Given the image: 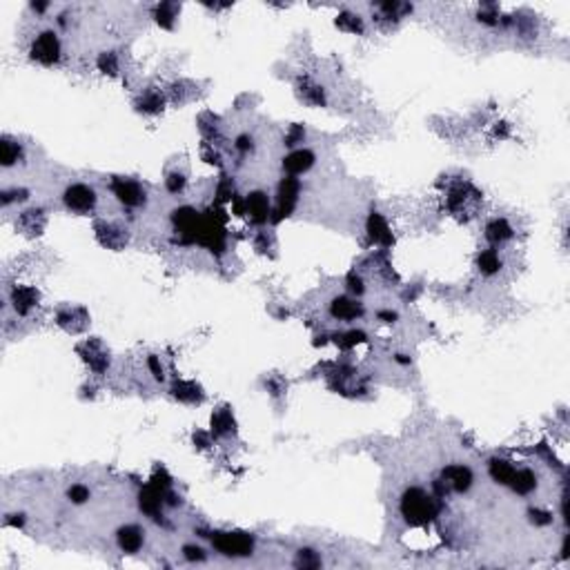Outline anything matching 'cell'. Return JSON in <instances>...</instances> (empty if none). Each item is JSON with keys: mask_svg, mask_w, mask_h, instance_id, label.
Instances as JSON below:
<instances>
[{"mask_svg": "<svg viewBox=\"0 0 570 570\" xmlns=\"http://www.w3.org/2000/svg\"><path fill=\"white\" fill-rule=\"evenodd\" d=\"M399 512L406 519V523L415 528H424L432 523L439 515V499L435 495L426 493L424 488H408L399 499Z\"/></svg>", "mask_w": 570, "mask_h": 570, "instance_id": "6da1fadb", "label": "cell"}, {"mask_svg": "<svg viewBox=\"0 0 570 570\" xmlns=\"http://www.w3.org/2000/svg\"><path fill=\"white\" fill-rule=\"evenodd\" d=\"M212 546L225 557H247L254 550V537L241 530H216L212 532Z\"/></svg>", "mask_w": 570, "mask_h": 570, "instance_id": "7a4b0ae2", "label": "cell"}, {"mask_svg": "<svg viewBox=\"0 0 570 570\" xmlns=\"http://www.w3.org/2000/svg\"><path fill=\"white\" fill-rule=\"evenodd\" d=\"M63 56V47H61V38L54 29H45L40 31L36 38H33L31 47H29V59L33 63H38L43 67H54L61 63Z\"/></svg>", "mask_w": 570, "mask_h": 570, "instance_id": "3957f363", "label": "cell"}, {"mask_svg": "<svg viewBox=\"0 0 570 570\" xmlns=\"http://www.w3.org/2000/svg\"><path fill=\"white\" fill-rule=\"evenodd\" d=\"M299 194H301V183L296 176H283L281 183L277 187V208L272 210V219L270 223H281L283 219L294 212L296 203H299Z\"/></svg>", "mask_w": 570, "mask_h": 570, "instance_id": "277c9868", "label": "cell"}, {"mask_svg": "<svg viewBox=\"0 0 570 570\" xmlns=\"http://www.w3.org/2000/svg\"><path fill=\"white\" fill-rule=\"evenodd\" d=\"M63 205L74 214H92L98 205L96 190L87 183H72L63 192Z\"/></svg>", "mask_w": 570, "mask_h": 570, "instance_id": "5b68a950", "label": "cell"}, {"mask_svg": "<svg viewBox=\"0 0 570 570\" xmlns=\"http://www.w3.org/2000/svg\"><path fill=\"white\" fill-rule=\"evenodd\" d=\"M109 190L111 194L116 197V201L121 205H125V208H143V205L147 203V192L145 187L139 183V180H134V178H128V176H114L109 180Z\"/></svg>", "mask_w": 570, "mask_h": 570, "instance_id": "8992f818", "label": "cell"}, {"mask_svg": "<svg viewBox=\"0 0 570 570\" xmlns=\"http://www.w3.org/2000/svg\"><path fill=\"white\" fill-rule=\"evenodd\" d=\"M94 234H96V241L105 249H111V252H121V249H125L130 243L128 227L116 221H105V219L96 221Z\"/></svg>", "mask_w": 570, "mask_h": 570, "instance_id": "52a82bcc", "label": "cell"}, {"mask_svg": "<svg viewBox=\"0 0 570 570\" xmlns=\"http://www.w3.org/2000/svg\"><path fill=\"white\" fill-rule=\"evenodd\" d=\"M238 212L245 214L249 221L254 225H265L272 219V203L270 197L263 190H254L249 192L247 197L243 199V203L238 205Z\"/></svg>", "mask_w": 570, "mask_h": 570, "instance_id": "ba28073f", "label": "cell"}, {"mask_svg": "<svg viewBox=\"0 0 570 570\" xmlns=\"http://www.w3.org/2000/svg\"><path fill=\"white\" fill-rule=\"evenodd\" d=\"M76 350H78V355H81V359L85 361V366L96 374H105L107 368L111 366L109 350L105 348V344H102L100 339H87Z\"/></svg>", "mask_w": 570, "mask_h": 570, "instance_id": "9c48e42d", "label": "cell"}, {"mask_svg": "<svg viewBox=\"0 0 570 570\" xmlns=\"http://www.w3.org/2000/svg\"><path fill=\"white\" fill-rule=\"evenodd\" d=\"M56 325L67 334H81L89 325V312L83 305H63L56 310Z\"/></svg>", "mask_w": 570, "mask_h": 570, "instance_id": "30bf717a", "label": "cell"}, {"mask_svg": "<svg viewBox=\"0 0 570 570\" xmlns=\"http://www.w3.org/2000/svg\"><path fill=\"white\" fill-rule=\"evenodd\" d=\"M201 219L203 216L194 208H190V205H183V208H176L172 212V223H174V230L180 236V243H197Z\"/></svg>", "mask_w": 570, "mask_h": 570, "instance_id": "8fae6325", "label": "cell"}, {"mask_svg": "<svg viewBox=\"0 0 570 570\" xmlns=\"http://www.w3.org/2000/svg\"><path fill=\"white\" fill-rule=\"evenodd\" d=\"M482 201V192H479L472 183L468 180H463V183H454L450 190H448V197H446V205L448 210L454 212V214H461L465 210H470L475 203Z\"/></svg>", "mask_w": 570, "mask_h": 570, "instance_id": "7c38bea8", "label": "cell"}, {"mask_svg": "<svg viewBox=\"0 0 570 570\" xmlns=\"http://www.w3.org/2000/svg\"><path fill=\"white\" fill-rule=\"evenodd\" d=\"M439 479L443 482V486L448 488V493H454V495H465L475 484L472 470L468 468V465H461V463L446 465V468L441 470Z\"/></svg>", "mask_w": 570, "mask_h": 570, "instance_id": "4fadbf2b", "label": "cell"}, {"mask_svg": "<svg viewBox=\"0 0 570 570\" xmlns=\"http://www.w3.org/2000/svg\"><path fill=\"white\" fill-rule=\"evenodd\" d=\"M330 314H332V318H337V321L352 323L366 314V307L357 299H350V296H334L332 303H330Z\"/></svg>", "mask_w": 570, "mask_h": 570, "instance_id": "5bb4252c", "label": "cell"}, {"mask_svg": "<svg viewBox=\"0 0 570 570\" xmlns=\"http://www.w3.org/2000/svg\"><path fill=\"white\" fill-rule=\"evenodd\" d=\"M316 163V156L312 150H305V147H296L288 156L283 158V169L288 172V176H301L305 172H310Z\"/></svg>", "mask_w": 570, "mask_h": 570, "instance_id": "9a60e30c", "label": "cell"}, {"mask_svg": "<svg viewBox=\"0 0 570 570\" xmlns=\"http://www.w3.org/2000/svg\"><path fill=\"white\" fill-rule=\"evenodd\" d=\"M296 96H299L301 102L310 107H323L328 102V94L325 89L314 83L310 76H301L299 81H296Z\"/></svg>", "mask_w": 570, "mask_h": 570, "instance_id": "2e32d148", "label": "cell"}, {"mask_svg": "<svg viewBox=\"0 0 570 570\" xmlns=\"http://www.w3.org/2000/svg\"><path fill=\"white\" fill-rule=\"evenodd\" d=\"M366 232H368V238L372 243H377L381 247H390L394 243V236H392V230L387 221L379 212H370L368 214V221H366Z\"/></svg>", "mask_w": 570, "mask_h": 570, "instance_id": "e0dca14e", "label": "cell"}, {"mask_svg": "<svg viewBox=\"0 0 570 570\" xmlns=\"http://www.w3.org/2000/svg\"><path fill=\"white\" fill-rule=\"evenodd\" d=\"M163 495H165L163 490L154 488L152 484L147 488H143L141 495H139V508L154 521H161V517H163V506H165Z\"/></svg>", "mask_w": 570, "mask_h": 570, "instance_id": "ac0fdd59", "label": "cell"}, {"mask_svg": "<svg viewBox=\"0 0 570 570\" xmlns=\"http://www.w3.org/2000/svg\"><path fill=\"white\" fill-rule=\"evenodd\" d=\"M45 225H47V214H45L43 208L25 210V212H20L16 219V227L25 236H40Z\"/></svg>", "mask_w": 570, "mask_h": 570, "instance_id": "d6986e66", "label": "cell"}, {"mask_svg": "<svg viewBox=\"0 0 570 570\" xmlns=\"http://www.w3.org/2000/svg\"><path fill=\"white\" fill-rule=\"evenodd\" d=\"M165 105H167V96L158 87L145 89V92L134 102L136 111L145 114V116H158V114H163Z\"/></svg>", "mask_w": 570, "mask_h": 570, "instance_id": "ffe728a7", "label": "cell"}, {"mask_svg": "<svg viewBox=\"0 0 570 570\" xmlns=\"http://www.w3.org/2000/svg\"><path fill=\"white\" fill-rule=\"evenodd\" d=\"M116 544L123 553L128 555H134L143 548L145 544V530L141 526H136V523H128V526H121L116 530Z\"/></svg>", "mask_w": 570, "mask_h": 570, "instance_id": "44dd1931", "label": "cell"}, {"mask_svg": "<svg viewBox=\"0 0 570 570\" xmlns=\"http://www.w3.org/2000/svg\"><path fill=\"white\" fill-rule=\"evenodd\" d=\"M9 301H11V305H14V310L18 314L25 316L38 305L40 292L36 288H31V285H16V288L11 290V294H9Z\"/></svg>", "mask_w": 570, "mask_h": 570, "instance_id": "7402d4cb", "label": "cell"}, {"mask_svg": "<svg viewBox=\"0 0 570 570\" xmlns=\"http://www.w3.org/2000/svg\"><path fill=\"white\" fill-rule=\"evenodd\" d=\"M210 432L214 437H232L236 435V419L227 406L216 408L210 417Z\"/></svg>", "mask_w": 570, "mask_h": 570, "instance_id": "603a6c76", "label": "cell"}, {"mask_svg": "<svg viewBox=\"0 0 570 570\" xmlns=\"http://www.w3.org/2000/svg\"><path fill=\"white\" fill-rule=\"evenodd\" d=\"M484 236H486V241L490 245H504V243L510 241L512 236H515V230H512V225L508 223V219H504V216H497V219L486 223Z\"/></svg>", "mask_w": 570, "mask_h": 570, "instance_id": "cb8c5ba5", "label": "cell"}, {"mask_svg": "<svg viewBox=\"0 0 570 570\" xmlns=\"http://www.w3.org/2000/svg\"><path fill=\"white\" fill-rule=\"evenodd\" d=\"M172 396L180 403H187V406H197V403H203L205 399V392L203 387L197 383V381H174L172 385Z\"/></svg>", "mask_w": 570, "mask_h": 570, "instance_id": "d4e9b609", "label": "cell"}, {"mask_svg": "<svg viewBox=\"0 0 570 570\" xmlns=\"http://www.w3.org/2000/svg\"><path fill=\"white\" fill-rule=\"evenodd\" d=\"M22 158H25V150H22V145L11 139V136H3L0 139V163H3L5 169L18 165Z\"/></svg>", "mask_w": 570, "mask_h": 570, "instance_id": "484cf974", "label": "cell"}, {"mask_svg": "<svg viewBox=\"0 0 570 570\" xmlns=\"http://www.w3.org/2000/svg\"><path fill=\"white\" fill-rule=\"evenodd\" d=\"M515 463L504 459V457H493V459H488V475L490 479H493L495 484L499 486H508L510 484V479L512 475H515Z\"/></svg>", "mask_w": 570, "mask_h": 570, "instance_id": "4316f807", "label": "cell"}, {"mask_svg": "<svg viewBox=\"0 0 570 570\" xmlns=\"http://www.w3.org/2000/svg\"><path fill=\"white\" fill-rule=\"evenodd\" d=\"M508 486L512 488V493H517L519 497H528L534 493V488H537V475H534L530 468L515 470Z\"/></svg>", "mask_w": 570, "mask_h": 570, "instance_id": "83f0119b", "label": "cell"}, {"mask_svg": "<svg viewBox=\"0 0 570 570\" xmlns=\"http://www.w3.org/2000/svg\"><path fill=\"white\" fill-rule=\"evenodd\" d=\"M477 268L484 277H495L497 272L504 268V261H501V256H499V252L495 247H488V249H484V252H479Z\"/></svg>", "mask_w": 570, "mask_h": 570, "instance_id": "f1b7e54d", "label": "cell"}, {"mask_svg": "<svg viewBox=\"0 0 570 570\" xmlns=\"http://www.w3.org/2000/svg\"><path fill=\"white\" fill-rule=\"evenodd\" d=\"M334 25L346 31V33H355V36H361V33H366V22L359 14L355 11H341V14L334 18Z\"/></svg>", "mask_w": 570, "mask_h": 570, "instance_id": "f546056e", "label": "cell"}, {"mask_svg": "<svg viewBox=\"0 0 570 570\" xmlns=\"http://www.w3.org/2000/svg\"><path fill=\"white\" fill-rule=\"evenodd\" d=\"M178 14H180V5H176V3H161L154 7V20L163 29H174Z\"/></svg>", "mask_w": 570, "mask_h": 570, "instance_id": "4dcf8cb0", "label": "cell"}, {"mask_svg": "<svg viewBox=\"0 0 570 570\" xmlns=\"http://www.w3.org/2000/svg\"><path fill=\"white\" fill-rule=\"evenodd\" d=\"M96 67L100 74H105L109 78H116L121 74V61L116 52H100L96 59Z\"/></svg>", "mask_w": 570, "mask_h": 570, "instance_id": "1f68e13d", "label": "cell"}, {"mask_svg": "<svg viewBox=\"0 0 570 570\" xmlns=\"http://www.w3.org/2000/svg\"><path fill=\"white\" fill-rule=\"evenodd\" d=\"M381 20H401L403 16L413 14V5L408 3H381L377 5Z\"/></svg>", "mask_w": 570, "mask_h": 570, "instance_id": "d6a6232c", "label": "cell"}, {"mask_svg": "<svg viewBox=\"0 0 570 570\" xmlns=\"http://www.w3.org/2000/svg\"><path fill=\"white\" fill-rule=\"evenodd\" d=\"M321 557H318L316 550L312 548H301L294 557V566L296 568H303V570H314V568H321Z\"/></svg>", "mask_w": 570, "mask_h": 570, "instance_id": "836d02e7", "label": "cell"}, {"mask_svg": "<svg viewBox=\"0 0 570 570\" xmlns=\"http://www.w3.org/2000/svg\"><path fill=\"white\" fill-rule=\"evenodd\" d=\"M477 20H479V22H484V25H488V27L499 25V22H501L499 5H495V3H484L482 7H479V11H477Z\"/></svg>", "mask_w": 570, "mask_h": 570, "instance_id": "e575fe53", "label": "cell"}, {"mask_svg": "<svg viewBox=\"0 0 570 570\" xmlns=\"http://www.w3.org/2000/svg\"><path fill=\"white\" fill-rule=\"evenodd\" d=\"M366 341H368V337H366V332H361V330H348V332H344V334H337V346L344 350H352L361 344H366Z\"/></svg>", "mask_w": 570, "mask_h": 570, "instance_id": "d590c367", "label": "cell"}, {"mask_svg": "<svg viewBox=\"0 0 570 570\" xmlns=\"http://www.w3.org/2000/svg\"><path fill=\"white\" fill-rule=\"evenodd\" d=\"M236 197V185L230 176H221L219 183H216V201L219 203H227V201H234Z\"/></svg>", "mask_w": 570, "mask_h": 570, "instance_id": "8d00e7d4", "label": "cell"}, {"mask_svg": "<svg viewBox=\"0 0 570 570\" xmlns=\"http://www.w3.org/2000/svg\"><path fill=\"white\" fill-rule=\"evenodd\" d=\"M67 499H70L74 506H83L92 499V490H89L85 484H72L70 488H67Z\"/></svg>", "mask_w": 570, "mask_h": 570, "instance_id": "74e56055", "label": "cell"}, {"mask_svg": "<svg viewBox=\"0 0 570 570\" xmlns=\"http://www.w3.org/2000/svg\"><path fill=\"white\" fill-rule=\"evenodd\" d=\"M165 187L169 194H183V190L187 187V176L178 169H172L165 178Z\"/></svg>", "mask_w": 570, "mask_h": 570, "instance_id": "f35d334b", "label": "cell"}, {"mask_svg": "<svg viewBox=\"0 0 570 570\" xmlns=\"http://www.w3.org/2000/svg\"><path fill=\"white\" fill-rule=\"evenodd\" d=\"M303 141H305V128H303V125H299V123L290 125V130L285 132V136H283L285 147H292V150H296V147H299Z\"/></svg>", "mask_w": 570, "mask_h": 570, "instance_id": "ab89813d", "label": "cell"}, {"mask_svg": "<svg viewBox=\"0 0 570 570\" xmlns=\"http://www.w3.org/2000/svg\"><path fill=\"white\" fill-rule=\"evenodd\" d=\"M272 247H275V236L270 230H261L254 238V249L259 254H268Z\"/></svg>", "mask_w": 570, "mask_h": 570, "instance_id": "60d3db41", "label": "cell"}, {"mask_svg": "<svg viewBox=\"0 0 570 570\" xmlns=\"http://www.w3.org/2000/svg\"><path fill=\"white\" fill-rule=\"evenodd\" d=\"M265 385H268L272 396H283L285 392H288V381H285L281 374H270V377L265 379Z\"/></svg>", "mask_w": 570, "mask_h": 570, "instance_id": "b9f144b4", "label": "cell"}, {"mask_svg": "<svg viewBox=\"0 0 570 570\" xmlns=\"http://www.w3.org/2000/svg\"><path fill=\"white\" fill-rule=\"evenodd\" d=\"M528 517H530V523H534V526H550V523H553V512L550 510L530 508Z\"/></svg>", "mask_w": 570, "mask_h": 570, "instance_id": "7bdbcfd3", "label": "cell"}, {"mask_svg": "<svg viewBox=\"0 0 570 570\" xmlns=\"http://www.w3.org/2000/svg\"><path fill=\"white\" fill-rule=\"evenodd\" d=\"M147 370H150V374L154 377V381H158V383H163V381H165V368H163L161 359H158L156 355H150V357H147Z\"/></svg>", "mask_w": 570, "mask_h": 570, "instance_id": "ee69618b", "label": "cell"}, {"mask_svg": "<svg viewBox=\"0 0 570 570\" xmlns=\"http://www.w3.org/2000/svg\"><path fill=\"white\" fill-rule=\"evenodd\" d=\"M346 288H348L350 294L361 296L363 292H366V283H363V279L357 275V272H348V277H346Z\"/></svg>", "mask_w": 570, "mask_h": 570, "instance_id": "f6af8a7d", "label": "cell"}, {"mask_svg": "<svg viewBox=\"0 0 570 570\" xmlns=\"http://www.w3.org/2000/svg\"><path fill=\"white\" fill-rule=\"evenodd\" d=\"M29 197V192L25 187H14V190H5L3 192V205L5 208H9L11 203H16V201H25Z\"/></svg>", "mask_w": 570, "mask_h": 570, "instance_id": "bcb514c9", "label": "cell"}, {"mask_svg": "<svg viewBox=\"0 0 570 570\" xmlns=\"http://www.w3.org/2000/svg\"><path fill=\"white\" fill-rule=\"evenodd\" d=\"M234 150L238 154H249L254 150V139L249 134H238L236 141H234Z\"/></svg>", "mask_w": 570, "mask_h": 570, "instance_id": "7dc6e473", "label": "cell"}, {"mask_svg": "<svg viewBox=\"0 0 570 570\" xmlns=\"http://www.w3.org/2000/svg\"><path fill=\"white\" fill-rule=\"evenodd\" d=\"M183 557L187 562H205L208 555L201 548V546H183Z\"/></svg>", "mask_w": 570, "mask_h": 570, "instance_id": "c3c4849f", "label": "cell"}, {"mask_svg": "<svg viewBox=\"0 0 570 570\" xmlns=\"http://www.w3.org/2000/svg\"><path fill=\"white\" fill-rule=\"evenodd\" d=\"M192 441H194V446H197L199 450H208L212 446V432H201L197 430L192 435Z\"/></svg>", "mask_w": 570, "mask_h": 570, "instance_id": "681fc988", "label": "cell"}, {"mask_svg": "<svg viewBox=\"0 0 570 570\" xmlns=\"http://www.w3.org/2000/svg\"><path fill=\"white\" fill-rule=\"evenodd\" d=\"M508 134H510V123L497 121L493 125V136H495V139H508Z\"/></svg>", "mask_w": 570, "mask_h": 570, "instance_id": "f907efd6", "label": "cell"}, {"mask_svg": "<svg viewBox=\"0 0 570 570\" xmlns=\"http://www.w3.org/2000/svg\"><path fill=\"white\" fill-rule=\"evenodd\" d=\"M203 161H205V163H210V165H221V154H219V150H214V145L208 147V150L203 152Z\"/></svg>", "mask_w": 570, "mask_h": 570, "instance_id": "816d5d0a", "label": "cell"}, {"mask_svg": "<svg viewBox=\"0 0 570 570\" xmlns=\"http://www.w3.org/2000/svg\"><path fill=\"white\" fill-rule=\"evenodd\" d=\"M377 318H379L381 323H394L396 318H399V314L392 312V310H381V312H377Z\"/></svg>", "mask_w": 570, "mask_h": 570, "instance_id": "f5cc1de1", "label": "cell"}, {"mask_svg": "<svg viewBox=\"0 0 570 570\" xmlns=\"http://www.w3.org/2000/svg\"><path fill=\"white\" fill-rule=\"evenodd\" d=\"M16 515H7L5 517V526H14V528H20L22 523H25V515H18V519H14Z\"/></svg>", "mask_w": 570, "mask_h": 570, "instance_id": "db71d44e", "label": "cell"}, {"mask_svg": "<svg viewBox=\"0 0 570 570\" xmlns=\"http://www.w3.org/2000/svg\"><path fill=\"white\" fill-rule=\"evenodd\" d=\"M29 7H31V11H36V14H43V11H47V9H49L47 3H31Z\"/></svg>", "mask_w": 570, "mask_h": 570, "instance_id": "11a10c76", "label": "cell"}, {"mask_svg": "<svg viewBox=\"0 0 570 570\" xmlns=\"http://www.w3.org/2000/svg\"><path fill=\"white\" fill-rule=\"evenodd\" d=\"M394 361H396V363H401V366H410V361H413V359H410L408 355H396Z\"/></svg>", "mask_w": 570, "mask_h": 570, "instance_id": "9f6ffc18", "label": "cell"}]
</instances>
